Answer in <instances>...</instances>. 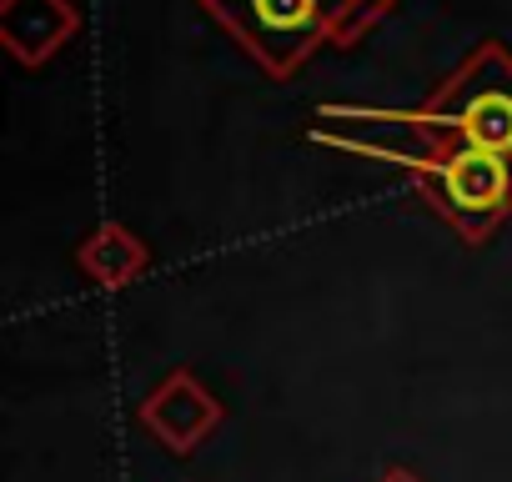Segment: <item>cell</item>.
<instances>
[{"label": "cell", "mask_w": 512, "mask_h": 482, "mask_svg": "<svg viewBox=\"0 0 512 482\" xmlns=\"http://www.w3.org/2000/svg\"><path fill=\"white\" fill-rule=\"evenodd\" d=\"M76 262H81V272H86L96 287H131V282L146 272L151 257H146V247H141L126 226L106 221V226H96V231L81 241Z\"/></svg>", "instance_id": "obj_6"}, {"label": "cell", "mask_w": 512, "mask_h": 482, "mask_svg": "<svg viewBox=\"0 0 512 482\" xmlns=\"http://www.w3.org/2000/svg\"><path fill=\"white\" fill-rule=\"evenodd\" d=\"M206 6L277 76H287L317 41H332L327 0H206Z\"/></svg>", "instance_id": "obj_3"}, {"label": "cell", "mask_w": 512, "mask_h": 482, "mask_svg": "<svg viewBox=\"0 0 512 482\" xmlns=\"http://www.w3.org/2000/svg\"><path fill=\"white\" fill-rule=\"evenodd\" d=\"M76 31V11L66 0H0V36L26 66L51 61Z\"/></svg>", "instance_id": "obj_5"}, {"label": "cell", "mask_w": 512, "mask_h": 482, "mask_svg": "<svg viewBox=\"0 0 512 482\" xmlns=\"http://www.w3.org/2000/svg\"><path fill=\"white\" fill-rule=\"evenodd\" d=\"M141 427L166 447V452H191L221 427V402L191 377L171 372L146 402H141Z\"/></svg>", "instance_id": "obj_4"}, {"label": "cell", "mask_w": 512, "mask_h": 482, "mask_svg": "<svg viewBox=\"0 0 512 482\" xmlns=\"http://www.w3.org/2000/svg\"><path fill=\"white\" fill-rule=\"evenodd\" d=\"M417 181L467 241H482L512 211V156L482 146L437 151L427 166H417Z\"/></svg>", "instance_id": "obj_2"}, {"label": "cell", "mask_w": 512, "mask_h": 482, "mask_svg": "<svg viewBox=\"0 0 512 482\" xmlns=\"http://www.w3.org/2000/svg\"><path fill=\"white\" fill-rule=\"evenodd\" d=\"M382 482H422V477L407 472V467H392V472H382Z\"/></svg>", "instance_id": "obj_8"}, {"label": "cell", "mask_w": 512, "mask_h": 482, "mask_svg": "<svg viewBox=\"0 0 512 482\" xmlns=\"http://www.w3.org/2000/svg\"><path fill=\"white\" fill-rule=\"evenodd\" d=\"M412 121L452 136V146H482V151L512 156V61L497 46H482L452 76V86H442Z\"/></svg>", "instance_id": "obj_1"}, {"label": "cell", "mask_w": 512, "mask_h": 482, "mask_svg": "<svg viewBox=\"0 0 512 482\" xmlns=\"http://www.w3.org/2000/svg\"><path fill=\"white\" fill-rule=\"evenodd\" d=\"M392 0H327V21H332V41L347 46L362 26H372Z\"/></svg>", "instance_id": "obj_7"}]
</instances>
